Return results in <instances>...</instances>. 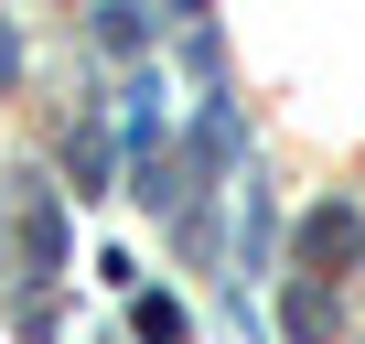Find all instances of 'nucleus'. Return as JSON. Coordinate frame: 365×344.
Returning <instances> with one entry per match:
<instances>
[{
    "label": "nucleus",
    "instance_id": "f257e3e1",
    "mask_svg": "<svg viewBox=\"0 0 365 344\" xmlns=\"http://www.w3.org/2000/svg\"><path fill=\"white\" fill-rule=\"evenodd\" d=\"M344 248H354V205H322L301 226V258H344Z\"/></svg>",
    "mask_w": 365,
    "mask_h": 344
}]
</instances>
